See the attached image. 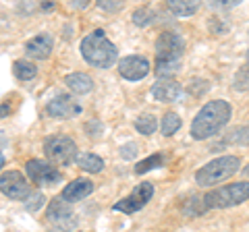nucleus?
Instances as JSON below:
<instances>
[{"label":"nucleus","mask_w":249,"mask_h":232,"mask_svg":"<svg viewBox=\"0 0 249 232\" xmlns=\"http://www.w3.org/2000/svg\"><path fill=\"white\" fill-rule=\"evenodd\" d=\"M231 118V104L227 99H212L206 106H201V110L196 114V118L191 122V137L196 141H204V139L214 137L220 133L222 127Z\"/></svg>","instance_id":"f257e3e1"},{"label":"nucleus","mask_w":249,"mask_h":232,"mask_svg":"<svg viewBox=\"0 0 249 232\" xmlns=\"http://www.w3.org/2000/svg\"><path fill=\"white\" fill-rule=\"evenodd\" d=\"M185 52V42L183 37L175 32H164L158 42H156V75H160L162 79H168L170 75H175L181 68Z\"/></svg>","instance_id":"f03ea898"},{"label":"nucleus","mask_w":249,"mask_h":232,"mask_svg":"<svg viewBox=\"0 0 249 232\" xmlns=\"http://www.w3.org/2000/svg\"><path fill=\"white\" fill-rule=\"evenodd\" d=\"M81 54L85 63L96 68H110L116 63V58H119L116 46L108 40L102 29H96V32H91L89 35L83 37Z\"/></svg>","instance_id":"7ed1b4c3"},{"label":"nucleus","mask_w":249,"mask_h":232,"mask_svg":"<svg viewBox=\"0 0 249 232\" xmlns=\"http://www.w3.org/2000/svg\"><path fill=\"white\" fill-rule=\"evenodd\" d=\"M247 199H249V182L241 181L210 191L204 197V207L206 210H224V207H235L245 203Z\"/></svg>","instance_id":"20e7f679"},{"label":"nucleus","mask_w":249,"mask_h":232,"mask_svg":"<svg viewBox=\"0 0 249 232\" xmlns=\"http://www.w3.org/2000/svg\"><path fill=\"white\" fill-rule=\"evenodd\" d=\"M239 168H241V160L237 156H222L208 162L206 166H201L196 174V181L201 187H212V184L231 179Z\"/></svg>","instance_id":"39448f33"},{"label":"nucleus","mask_w":249,"mask_h":232,"mask_svg":"<svg viewBox=\"0 0 249 232\" xmlns=\"http://www.w3.org/2000/svg\"><path fill=\"white\" fill-rule=\"evenodd\" d=\"M44 153L52 164H58V166L73 164L77 156L75 139H71L69 135H50L44 141Z\"/></svg>","instance_id":"423d86ee"},{"label":"nucleus","mask_w":249,"mask_h":232,"mask_svg":"<svg viewBox=\"0 0 249 232\" xmlns=\"http://www.w3.org/2000/svg\"><path fill=\"white\" fill-rule=\"evenodd\" d=\"M46 222L50 226V232H71L77 226V218L69 210L65 199H52V203L48 205L46 212Z\"/></svg>","instance_id":"0eeeda50"},{"label":"nucleus","mask_w":249,"mask_h":232,"mask_svg":"<svg viewBox=\"0 0 249 232\" xmlns=\"http://www.w3.org/2000/svg\"><path fill=\"white\" fill-rule=\"evenodd\" d=\"M152 195H154V184L152 182H142V184H137V187L124 199L116 201L114 210L124 212V214H135V212L142 210V207H145V203L152 199Z\"/></svg>","instance_id":"6e6552de"},{"label":"nucleus","mask_w":249,"mask_h":232,"mask_svg":"<svg viewBox=\"0 0 249 232\" xmlns=\"http://www.w3.org/2000/svg\"><path fill=\"white\" fill-rule=\"evenodd\" d=\"M25 172L37 187H52V184H58L62 179V174L56 168L42 160H29L25 164Z\"/></svg>","instance_id":"1a4fd4ad"},{"label":"nucleus","mask_w":249,"mask_h":232,"mask_svg":"<svg viewBox=\"0 0 249 232\" xmlns=\"http://www.w3.org/2000/svg\"><path fill=\"white\" fill-rule=\"evenodd\" d=\"M0 191L2 195L15 201H25L29 197V182L19 170H9L0 176Z\"/></svg>","instance_id":"9d476101"},{"label":"nucleus","mask_w":249,"mask_h":232,"mask_svg":"<svg viewBox=\"0 0 249 232\" xmlns=\"http://www.w3.org/2000/svg\"><path fill=\"white\" fill-rule=\"evenodd\" d=\"M46 112L52 118H73V116L81 114V106L77 104V99L67 96V94H58L54 99H50L48 106H46Z\"/></svg>","instance_id":"9b49d317"},{"label":"nucleus","mask_w":249,"mask_h":232,"mask_svg":"<svg viewBox=\"0 0 249 232\" xmlns=\"http://www.w3.org/2000/svg\"><path fill=\"white\" fill-rule=\"evenodd\" d=\"M119 73L127 81H139L150 73V63L143 56H124L119 63Z\"/></svg>","instance_id":"f8f14e48"},{"label":"nucleus","mask_w":249,"mask_h":232,"mask_svg":"<svg viewBox=\"0 0 249 232\" xmlns=\"http://www.w3.org/2000/svg\"><path fill=\"white\" fill-rule=\"evenodd\" d=\"M52 35L48 33H40V35H36V37H31V40L25 44V54L29 58H34V60H46L50 56V52H52Z\"/></svg>","instance_id":"ddd939ff"},{"label":"nucleus","mask_w":249,"mask_h":232,"mask_svg":"<svg viewBox=\"0 0 249 232\" xmlns=\"http://www.w3.org/2000/svg\"><path fill=\"white\" fill-rule=\"evenodd\" d=\"M183 94L181 83H177L173 79H160L152 85V96L158 99V102H175Z\"/></svg>","instance_id":"4468645a"},{"label":"nucleus","mask_w":249,"mask_h":232,"mask_svg":"<svg viewBox=\"0 0 249 232\" xmlns=\"http://www.w3.org/2000/svg\"><path fill=\"white\" fill-rule=\"evenodd\" d=\"M93 191V182L89 179H75L73 182H69L65 189H62V199L67 203H75V201H81L88 195H91Z\"/></svg>","instance_id":"2eb2a0df"},{"label":"nucleus","mask_w":249,"mask_h":232,"mask_svg":"<svg viewBox=\"0 0 249 232\" xmlns=\"http://www.w3.org/2000/svg\"><path fill=\"white\" fill-rule=\"evenodd\" d=\"M65 83L69 85V89L75 91V94H89L93 89V81L89 75L85 73H71L65 77Z\"/></svg>","instance_id":"dca6fc26"},{"label":"nucleus","mask_w":249,"mask_h":232,"mask_svg":"<svg viewBox=\"0 0 249 232\" xmlns=\"http://www.w3.org/2000/svg\"><path fill=\"white\" fill-rule=\"evenodd\" d=\"M13 73H15V77H17V79L29 81V79H34V77L37 75V66H36L34 63H29V60H15Z\"/></svg>","instance_id":"f3484780"},{"label":"nucleus","mask_w":249,"mask_h":232,"mask_svg":"<svg viewBox=\"0 0 249 232\" xmlns=\"http://www.w3.org/2000/svg\"><path fill=\"white\" fill-rule=\"evenodd\" d=\"M168 9L178 17H189L199 9V2H191V0H168Z\"/></svg>","instance_id":"a211bd4d"},{"label":"nucleus","mask_w":249,"mask_h":232,"mask_svg":"<svg viewBox=\"0 0 249 232\" xmlns=\"http://www.w3.org/2000/svg\"><path fill=\"white\" fill-rule=\"evenodd\" d=\"M79 168L85 170V172H91V174H98L104 170V162L102 158H98L96 153H83L79 158Z\"/></svg>","instance_id":"6ab92c4d"},{"label":"nucleus","mask_w":249,"mask_h":232,"mask_svg":"<svg viewBox=\"0 0 249 232\" xmlns=\"http://www.w3.org/2000/svg\"><path fill=\"white\" fill-rule=\"evenodd\" d=\"M156 127H158V120H156L154 114H142V116H137V120H135V129L142 135H152Z\"/></svg>","instance_id":"aec40b11"},{"label":"nucleus","mask_w":249,"mask_h":232,"mask_svg":"<svg viewBox=\"0 0 249 232\" xmlns=\"http://www.w3.org/2000/svg\"><path fill=\"white\" fill-rule=\"evenodd\" d=\"M178 129H181V118H178V114L168 112V114L164 116V118H162V125H160L162 135L170 137V135H175Z\"/></svg>","instance_id":"412c9836"},{"label":"nucleus","mask_w":249,"mask_h":232,"mask_svg":"<svg viewBox=\"0 0 249 232\" xmlns=\"http://www.w3.org/2000/svg\"><path fill=\"white\" fill-rule=\"evenodd\" d=\"M162 162H164V156H162V153H154V156H150V158H145V160L139 162V164L135 166V172L137 174H145V172H150L152 168L162 166Z\"/></svg>","instance_id":"4be33fe9"},{"label":"nucleus","mask_w":249,"mask_h":232,"mask_svg":"<svg viewBox=\"0 0 249 232\" xmlns=\"http://www.w3.org/2000/svg\"><path fill=\"white\" fill-rule=\"evenodd\" d=\"M152 19H154V13L147 9V6H143V9H137L133 13V23H135V25L145 27V25H150V23H152Z\"/></svg>","instance_id":"5701e85b"},{"label":"nucleus","mask_w":249,"mask_h":232,"mask_svg":"<svg viewBox=\"0 0 249 232\" xmlns=\"http://www.w3.org/2000/svg\"><path fill=\"white\" fill-rule=\"evenodd\" d=\"M235 89H249V66L243 65L235 75Z\"/></svg>","instance_id":"b1692460"},{"label":"nucleus","mask_w":249,"mask_h":232,"mask_svg":"<svg viewBox=\"0 0 249 232\" xmlns=\"http://www.w3.org/2000/svg\"><path fill=\"white\" fill-rule=\"evenodd\" d=\"M121 156H123L124 160H131V158H135V156H137V145H135V143L123 145V148H121Z\"/></svg>","instance_id":"393cba45"},{"label":"nucleus","mask_w":249,"mask_h":232,"mask_svg":"<svg viewBox=\"0 0 249 232\" xmlns=\"http://www.w3.org/2000/svg\"><path fill=\"white\" fill-rule=\"evenodd\" d=\"M235 137H232V141H241V143H249V125L243 127V129H239L232 133Z\"/></svg>","instance_id":"a878e982"},{"label":"nucleus","mask_w":249,"mask_h":232,"mask_svg":"<svg viewBox=\"0 0 249 232\" xmlns=\"http://www.w3.org/2000/svg\"><path fill=\"white\" fill-rule=\"evenodd\" d=\"M31 201H34V203H31V205H27V207H29L31 212H34V210H37V207H40V205L44 203V195H40V193H36V195L31 197Z\"/></svg>","instance_id":"bb28decb"},{"label":"nucleus","mask_w":249,"mask_h":232,"mask_svg":"<svg viewBox=\"0 0 249 232\" xmlns=\"http://www.w3.org/2000/svg\"><path fill=\"white\" fill-rule=\"evenodd\" d=\"M6 112H11V108H9V102H6V104H2V106H0V116H4Z\"/></svg>","instance_id":"cd10ccee"},{"label":"nucleus","mask_w":249,"mask_h":232,"mask_svg":"<svg viewBox=\"0 0 249 232\" xmlns=\"http://www.w3.org/2000/svg\"><path fill=\"white\" fill-rule=\"evenodd\" d=\"M2 166H4V156L0 153V168H2Z\"/></svg>","instance_id":"c85d7f7f"},{"label":"nucleus","mask_w":249,"mask_h":232,"mask_svg":"<svg viewBox=\"0 0 249 232\" xmlns=\"http://www.w3.org/2000/svg\"><path fill=\"white\" fill-rule=\"evenodd\" d=\"M245 65L249 66V50H247V60H245Z\"/></svg>","instance_id":"c756f323"},{"label":"nucleus","mask_w":249,"mask_h":232,"mask_svg":"<svg viewBox=\"0 0 249 232\" xmlns=\"http://www.w3.org/2000/svg\"><path fill=\"white\" fill-rule=\"evenodd\" d=\"M245 174H249V168H245Z\"/></svg>","instance_id":"7c9ffc66"}]
</instances>
